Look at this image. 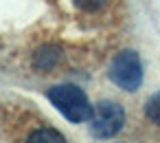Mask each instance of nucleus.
Masks as SVG:
<instances>
[{
	"mask_svg": "<svg viewBox=\"0 0 160 143\" xmlns=\"http://www.w3.org/2000/svg\"><path fill=\"white\" fill-rule=\"evenodd\" d=\"M48 99L72 123H83V121H90L92 117V106L86 93L77 86H55L48 90Z\"/></svg>",
	"mask_w": 160,
	"mask_h": 143,
	"instance_id": "f257e3e1",
	"label": "nucleus"
},
{
	"mask_svg": "<svg viewBox=\"0 0 160 143\" xmlns=\"http://www.w3.org/2000/svg\"><path fill=\"white\" fill-rule=\"evenodd\" d=\"M55 51L51 53V51H42V53H38V66L40 68H48L51 64H55Z\"/></svg>",
	"mask_w": 160,
	"mask_h": 143,
	"instance_id": "0eeeda50",
	"label": "nucleus"
},
{
	"mask_svg": "<svg viewBox=\"0 0 160 143\" xmlns=\"http://www.w3.org/2000/svg\"><path fill=\"white\" fill-rule=\"evenodd\" d=\"M125 125V112L118 103L114 101H101L92 108V117H90V128L92 134L99 139H110L114 134H118Z\"/></svg>",
	"mask_w": 160,
	"mask_h": 143,
	"instance_id": "7ed1b4c3",
	"label": "nucleus"
},
{
	"mask_svg": "<svg viewBox=\"0 0 160 143\" xmlns=\"http://www.w3.org/2000/svg\"><path fill=\"white\" fill-rule=\"evenodd\" d=\"M145 110H147V117H149L153 123H158V125H160V93H153V95L149 97V101H147Z\"/></svg>",
	"mask_w": 160,
	"mask_h": 143,
	"instance_id": "39448f33",
	"label": "nucleus"
},
{
	"mask_svg": "<svg viewBox=\"0 0 160 143\" xmlns=\"http://www.w3.org/2000/svg\"><path fill=\"white\" fill-rule=\"evenodd\" d=\"M110 77L116 86H121L127 93H134L142 84V64L140 57L134 51H123L116 55V60L110 66Z\"/></svg>",
	"mask_w": 160,
	"mask_h": 143,
	"instance_id": "f03ea898",
	"label": "nucleus"
},
{
	"mask_svg": "<svg viewBox=\"0 0 160 143\" xmlns=\"http://www.w3.org/2000/svg\"><path fill=\"white\" fill-rule=\"evenodd\" d=\"M27 143H66V139L53 128H40L27 139Z\"/></svg>",
	"mask_w": 160,
	"mask_h": 143,
	"instance_id": "20e7f679",
	"label": "nucleus"
},
{
	"mask_svg": "<svg viewBox=\"0 0 160 143\" xmlns=\"http://www.w3.org/2000/svg\"><path fill=\"white\" fill-rule=\"evenodd\" d=\"M77 7H81L83 11H99L103 5H105V0H75Z\"/></svg>",
	"mask_w": 160,
	"mask_h": 143,
	"instance_id": "423d86ee",
	"label": "nucleus"
}]
</instances>
